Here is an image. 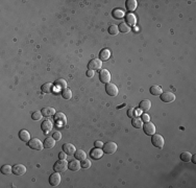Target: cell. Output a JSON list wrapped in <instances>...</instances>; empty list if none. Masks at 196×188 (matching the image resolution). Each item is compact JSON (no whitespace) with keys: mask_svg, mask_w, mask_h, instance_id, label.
I'll return each instance as SVG.
<instances>
[{"mask_svg":"<svg viewBox=\"0 0 196 188\" xmlns=\"http://www.w3.org/2000/svg\"><path fill=\"white\" fill-rule=\"evenodd\" d=\"M67 168H68V163H67V161H66V159L65 160L60 159L58 161H56L55 163H54V165H53L54 171L60 173V174L65 173V171L67 170Z\"/></svg>","mask_w":196,"mask_h":188,"instance_id":"cell-1","label":"cell"},{"mask_svg":"<svg viewBox=\"0 0 196 188\" xmlns=\"http://www.w3.org/2000/svg\"><path fill=\"white\" fill-rule=\"evenodd\" d=\"M151 143L153 144V146L158 148H162L165 144V139L162 135L160 134H153L151 137Z\"/></svg>","mask_w":196,"mask_h":188,"instance_id":"cell-2","label":"cell"},{"mask_svg":"<svg viewBox=\"0 0 196 188\" xmlns=\"http://www.w3.org/2000/svg\"><path fill=\"white\" fill-rule=\"evenodd\" d=\"M28 146L35 151H42L44 148V143H42L39 138H31L28 141Z\"/></svg>","mask_w":196,"mask_h":188,"instance_id":"cell-3","label":"cell"},{"mask_svg":"<svg viewBox=\"0 0 196 188\" xmlns=\"http://www.w3.org/2000/svg\"><path fill=\"white\" fill-rule=\"evenodd\" d=\"M103 153L104 154H109V155H112V154L116 153L117 151V144L113 141H110V142H106V144H103Z\"/></svg>","mask_w":196,"mask_h":188,"instance_id":"cell-4","label":"cell"},{"mask_svg":"<svg viewBox=\"0 0 196 188\" xmlns=\"http://www.w3.org/2000/svg\"><path fill=\"white\" fill-rule=\"evenodd\" d=\"M99 80L103 84H109L111 81V73L108 69H101L99 72Z\"/></svg>","mask_w":196,"mask_h":188,"instance_id":"cell-5","label":"cell"},{"mask_svg":"<svg viewBox=\"0 0 196 188\" xmlns=\"http://www.w3.org/2000/svg\"><path fill=\"white\" fill-rule=\"evenodd\" d=\"M102 67V61H100L99 59H93L89 62L88 68L91 70H100Z\"/></svg>","mask_w":196,"mask_h":188,"instance_id":"cell-6","label":"cell"},{"mask_svg":"<svg viewBox=\"0 0 196 188\" xmlns=\"http://www.w3.org/2000/svg\"><path fill=\"white\" fill-rule=\"evenodd\" d=\"M143 130H144V132L146 135L152 136L153 134H156V126L150 121L145 122V124L143 126Z\"/></svg>","mask_w":196,"mask_h":188,"instance_id":"cell-7","label":"cell"},{"mask_svg":"<svg viewBox=\"0 0 196 188\" xmlns=\"http://www.w3.org/2000/svg\"><path fill=\"white\" fill-rule=\"evenodd\" d=\"M106 91L110 96H117L119 90H118L117 86H116L115 84L109 83V84H106Z\"/></svg>","mask_w":196,"mask_h":188,"instance_id":"cell-8","label":"cell"},{"mask_svg":"<svg viewBox=\"0 0 196 188\" xmlns=\"http://www.w3.org/2000/svg\"><path fill=\"white\" fill-rule=\"evenodd\" d=\"M60 183H61L60 173H56L55 171V173L52 174V175L49 177V184L51 185V186L55 187V186H58V185H60Z\"/></svg>","mask_w":196,"mask_h":188,"instance_id":"cell-9","label":"cell"},{"mask_svg":"<svg viewBox=\"0 0 196 188\" xmlns=\"http://www.w3.org/2000/svg\"><path fill=\"white\" fill-rule=\"evenodd\" d=\"M160 96H161V100L164 103H172L175 100V95L172 92H164Z\"/></svg>","mask_w":196,"mask_h":188,"instance_id":"cell-10","label":"cell"},{"mask_svg":"<svg viewBox=\"0 0 196 188\" xmlns=\"http://www.w3.org/2000/svg\"><path fill=\"white\" fill-rule=\"evenodd\" d=\"M54 120H55L58 124H60V126H64L67 122V117H66V115L64 113L58 112L54 114Z\"/></svg>","mask_w":196,"mask_h":188,"instance_id":"cell-11","label":"cell"},{"mask_svg":"<svg viewBox=\"0 0 196 188\" xmlns=\"http://www.w3.org/2000/svg\"><path fill=\"white\" fill-rule=\"evenodd\" d=\"M26 173V167L22 164H16L13 166V174L16 176H23Z\"/></svg>","mask_w":196,"mask_h":188,"instance_id":"cell-12","label":"cell"},{"mask_svg":"<svg viewBox=\"0 0 196 188\" xmlns=\"http://www.w3.org/2000/svg\"><path fill=\"white\" fill-rule=\"evenodd\" d=\"M103 154H104L103 149H101L99 148H93L92 151H91L90 156H91V158H92V159L98 160V159H100L102 156H103Z\"/></svg>","mask_w":196,"mask_h":188,"instance_id":"cell-13","label":"cell"},{"mask_svg":"<svg viewBox=\"0 0 196 188\" xmlns=\"http://www.w3.org/2000/svg\"><path fill=\"white\" fill-rule=\"evenodd\" d=\"M63 151H65L68 156H72L74 155V153L76 151V148L73 144L71 143H65L63 145Z\"/></svg>","mask_w":196,"mask_h":188,"instance_id":"cell-14","label":"cell"},{"mask_svg":"<svg viewBox=\"0 0 196 188\" xmlns=\"http://www.w3.org/2000/svg\"><path fill=\"white\" fill-rule=\"evenodd\" d=\"M68 167H69L70 170H72V171H77V170H79V169H81V163L79 162V160H77V159L72 160V161L70 162L69 164H68Z\"/></svg>","mask_w":196,"mask_h":188,"instance_id":"cell-15","label":"cell"},{"mask_svg":"<svg viewBox=\"0 0 196 188\" xmlns=\"http://www.w3.org/2000/svg\"><path fill=\"white\" fill-rule=\"evenodd\" d=\"M125 6H126V10L131 14L138 6V2H137V0H127L125 2Z\"/></svg>","mask_w":196,"mask_h":188,"instance_id":"cell-16","label":"cell"},{"mask_svg":"<svg viewBox=\"0 0 196 188\" xmlns=\"http://www.w3.org/2000/svg\"><path fill=\"white\" fill-rule=\"evenodd\" d=\"M110 56H111V51H110V49H108V48L102 49L99 53V60L102 61V62L108 61L109 59H110Z\"/></svg>","mask_w":196,"mask_h":188,"instance_id":"cell-17","label":"cell"},{"mask_svg":"<svg viewBox=\"0 0 196 188\" xmlns=\"http://www.w3.org/2000/svg\"><path fill=\"white\" fill-rule=\"evenodd\" d=\"M41 128H42L43 132L48 133L49 131H51V129L53 128V124H52V122L50 121L49 119H46V120H44L42 122V124H41Z\"/></svg>","mask_w":196,"mask_h":188,"instance_id":"cell-18","label":"cell"},{"mask_svg":"<svg viewBox=\"0 0 196 188\" xmlns=\"http://www.w3.org/2000/svg\"><path fill=\"white\" fill-rule=\"evenodd\" d=\"M19 137L23 142H28L29 140L31 139L30 134H29V132H28V131H26V130H21V131H20Z\"/></svg>","mask_w":196,"mask_h":188,"instance_id":"cell-19","label":"cell"},{"mask_svg":"<svg viewBox=\"0 0 196 188\" xmlns=\"http://www.w3.org/2000/svg\"><path fill=\"white\" fill-rule=\"evenodd\" d=\"M41 112H42L43 116H45V117H49V116H52V115L55 114V110H54V108H51V107L43 108Z\"/></svg>","mask_w":196,"mask_h":188,"instance_id":"cell-20","label":"cell"},{"mask_svg":"<svg viewBox=\"0 0 196 188\" xmlns=\"http://www.w3.org/2000/svg\"><path fill=\"white\" fill-rule=\"evenodd\" d=\"M55 141L56 140L54 139L53 137H48L45 139L44 141V148H54V145H55Z\"/></svg>","mask_w":196,"mask_h":188,"instance_id":"cell-21","label":"cell"},{"mask_svg":"<svg viewBox=\"0 0 196 188\" xmlns=\"http://www.w3.org/2000/svg\"><path fill=\"white\" fill-rule=\"evenodd\" d=\"M140 109L142 111H149L150 108H151V101L149 99H144L140 103Z\"/></svg>","mask_w":196,"mask_h":188,"instance_id":"cell-22","label":"cell"},{"mask_svg":"<svg viewBox=\"0 0 196 188\" xmlns=\"http://www.w3.org/2000/svg\"><path fill=\"white\" fill-rule=\"evenodd\" d=\"M118 28H119V31H121V33H131V27L129 26L126 22H122V23H120L119 26H118Z\"/></svg>","mask_w":196,"mask_h":188,"instance_id":"cell-23","label":"cell"},{"mask_svg":"<svg viewBox=\"0 0 196 188\" xmlns=\"http://www.w3.org/2000/svg\"><path fill=\"white\" fill-rule=\"evenodd\" d=\"M53 84L51 83H45L44 85L42 86V92L43 93H51L53 92Z\"/></svg>","mask_w":196,"mask_h":188,"instance_id":"cell-24","label":"cell"},{"mask_svg":"<svg viewBox=\"0 0 196 188\" xmlns=\"http://www.w3.org/2000/svg\"><path fill=\"white\" fill-rule=\"evenodd\" d=\"M74 157L75 159L79 160V161H83V160H85L87 158V154L83 149H76V151L74 153Z\"/></svg>","mask_w":196,"mask_h":188,"instance_id":"cell-25","label":"cell"},{"mask_svg":"<svg viewBox=\"0 0 196 188\" xmlns=\"http://www.w3.org/2000/svg\"><path fill=\"white\" fill-rule=\"evenodd\" d=\"M125 18H126V19H125V20H126V23L128 24V25L131 26V27L134 26L136 24L137 19H136V16L135 15H133V14L129 13L128 15H126V17H125Z\"/></svg>","mask_w":196,"mask_h":188,"instance_id":"cell-26","label":"cell"},{"mask_svg":"<svg viewBox=\"0 0 196 188\" xmlns=\"http://www.w3.org/2000/svg\"><path fill=\"white\" fill-rule=\"evenodd\" d=\"M149 91H150V94L151 95H161L163 92H162V88L160 87V86L158 85H153V86H151L150 87V89H149Z\"/></svg>","mask_w":196,"mask_h":188,"instance_id":"cell-27","label":"cell"},{"mask_svg":"<svg viewBox=\"0 0 196 188\" xmlns=\"http://www.w3.org/2000/svg\"><path fill=\"white\" fill-rule=\"evenodd\" d=\"M131 124H133V126L136 129L143 128V121H142V119L139 118V117H134L133 120H131Z\"/></svg>","mask_w":196,"mask_h":188,"instance_id":"cell-28","label":"cell"},{"mask_svg":"<svg viewBox=\"0 0 196 188\" xmlns=\"http://www.w3.org/2000/svg\"><path fill=\"white\" fill-rule=\"evenodd\" d=\"M113 17L115 19H122L124 17V11L120 10V8H116V10L113 11Z\"/></svg>","mask_w":196,"mask_h":188,"instance_id":"cell-29","label":"cell"},{"mask_svg":"<svg viewBox=\"0 0 196 188\" xmlns=\"http://www.w3.org/2000/svg\"><path fill=\"white\" fill-rule=\"evenodd\" d=\"M141 113H142V110H141V109H139V110L129 109V110L127 111V116L131 117V118H134V117H136V115H140Z\"/></svg>","mask_w":196,"mask_h":188,"instance_id":"cell-30","label":"cell"},{"mask_svg":"<svg viewBox=\"0 0 196 188\" xmlns=\"http://www.w3.org/2000/svg\"><path fill=\"white\" fill-rule=\"evenodd\" d=\"M62 96L65 99H70L72 97V91L69 88H65V89L62 90Z\"/></svg>","mask_w":196,"mask_h":188,"instance_id":"cell-31","label":"cell"},{"mask_svg":"<svg viewBox=\"0 0 196 188\" xmlns=\"http://www.w3.org/2000/svg\"><path fill=\"white\" fill-rule=\"evenodd\" d=\"M191 158H192V155H191V153H189V151H184L181 155V160L183 162H190Z\"/></svg>","mask_w":196,"mask_h":188,"instance_id":"cell-32","label":"cell"},{"mask_svg":"<svg viewBox=\"0 0 196 188\" xmlns=\"http://www.w3.org/2000/svg\"><path fill=\"white\" fill-rule=\"evenodd\" d=\"M1 173L3 175H10V174L13 173V167L8 164H5L1 167Z\"/></svg>","mask_w":196,"mask_h":188,"instance_id":"cell-33","label":"cell"},{"mask_svg":"<svg viewBox=\"0 0 196 188\" xmlns=\"http://www.w3.org/2000/svg\"><path fill=\"white\" fill-rule=\"evenodd\" d=\"M55 86L58 88H60V89H65V88H67V81H66L65 80H62V78H60V80H58V81H55Z\"/></svg>","mask_w":196,"mask_h":188,"instance_id":"cell-34","label":"cell"},{"mask_svg":"<svg viewBox=\"0 0 196 188\" xmlns=\"http://www.w3.org/2000/svg\"><path fill=\"white\" fill-rule=\"evenodd\" d=\"M108 31H109V33L112 36H117L118 33H119V28H118L117 25H111L108 28Z\"/></svg>","mask_w":196,"mask_h":188,"instance_id":"cell-35","label":"cell"},{"mask_svg":"<svg viewBox=\"0 0 196 188\" xmlns=\"http://www.w3.org/2000/svg\"><path fill=\"white\" fill-rule=\"evenodd\" d=\"M42 116H43V114H42V112H40V111H35V112L31 114V118L36 121L41 120V119H42Z\"/></svg>","mask_w":196,"mask_h":188,"instance_id":"cell-36","label":"cell"},{"mask_svg":"<svg viewBox=\"0 0 196 188\" xmlns=\"http://www.w3.org/2000/svg\"><path fill=\"white\" fill-rule=\"evenodd\" d=\"M90 166H91V161L90 160H88L86 158L85 160H83V161H81V167H83V168H90Z\"/></svg>","mask_w":196,"mask_h":188,"instance_id":"cell-37","label":"cell"},{"mask_svg":"<svg viewBox=\"0 0 196 188\" xmlns=\"http://www.w3.org/2000/svg\"><path fill=\"white\" fill-rule=\"evenodd\" d=\"M52 137H53L54 139L56 140V141H60V140L62 139V134H61V132H58V131L54 132L53 135H52Z\"/></svg>","mask_w":196,"mask_h":188,"instance_id":"cell-38","label":"cell"},{"mask_svg":"<svg viewBox=\"0 0 196 188\" xmlns=\"http://www.w3.org/2000/svg\"><path fill=\"white\" fill-rule=\"evenodd\" d=\"M141 119H142V121H144V122H148L150 120V117H149V115H147V114H143L142 117H141Z\"/></svg>","mask_w":196,"mask_h":188,"instance_id":"cell-39","label":"cell"},{"mask_svg":"<svg viewBox=\"0 0 196 188\" xmlns=\"http://www.w3.org/2000/svg\"><path fill=\"white\" fill-rule=\"evenodd\" d=\"M67 154L65 153V151H61L60 154H58V158H60V159H62V160H65L66 158H67Z\"/></svg>","mask_w":196,"mask_h":188,"instance_id":"cell-40","label":"cell"},{"mask_svg":"<svg viewBox=\"0 0 196 188\" xmlns=\"http://www.w3.org/2000/svg\"><path fill=\"white\" fill-rule=\"evenodd\" d=\"M103 144H104V143H102L101 141H95L94 145H95V148H103Z\"/></svg>","mask_w":196,"mask_h":188,"instance_id":"cell-41","label":"cell"},{"mask_svg":"<svg viewBox=\"0 0 196 188\" xmlns=\"http://www.w3.org/2000/svg\"><path fill=\"white\" fill-rule=\"evenodd\" d=\"M87 75H88L89 78H93V76H94V70L89 69L88 71H87Z\"/></svg>","mask_w":196,"mask_h":188,"instance_id":"cell-42","label":"cell"},{"mask_svg":"<svg viewBox=\"0 0 196 188\" xmlns=\"http://www.w3.org/2000/svg\"><path fill=\"white\" fill-rule=\"evenodd\" d=\"M191 160H192L193 163H196V155H193L192 158H191Z\"/></svg>","mask_w":196,"mask_h":188,"instance_id":"cell-43","label":"cell"}]
</instances>
